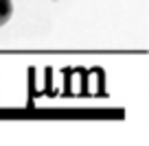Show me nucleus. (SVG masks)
I'll use <instances>...</instances> for the list:
<instances>
[{
	"label": "nucleus",
	"instance_id": "nucleus-1",
	"mask_svg": "<svg viewBox=\"0 0 149 146\" xmlns=\"http://www.w3.org/2000/svg\"><path fill=\"white\" fill-rule=\"evenodd\" d=\"M13 15V2L11 0H0V26H5Z\"/></svg>",
	"mask_w": 149,
	"mask_h": 146
}]
</instances>
